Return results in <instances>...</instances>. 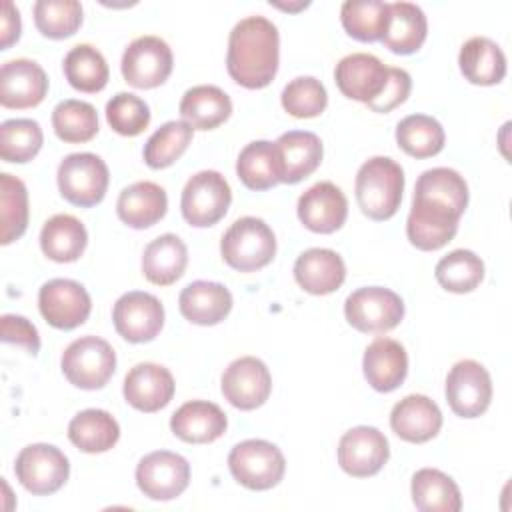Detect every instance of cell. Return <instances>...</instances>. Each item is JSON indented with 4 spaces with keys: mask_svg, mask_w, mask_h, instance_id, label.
Here are the masks:
<instances>
[{
    "mask_svg": "<svg viewBox=\"0 0 512 512\" xmlns=\"http://www.w3.org/2000/svg\"><path fill=\"white\" fill-rule=\"evenodd\" d=\"M280 60V34L272 20L264 16L242 18L228 36L226 68L230 78L248 88H266Z\"/></svg>",
    "mask_w": 512,
    "mask_h": 512,
    "instance_id": "obj_1",
    "label": "cell"
},
{
    "mask_svg": "<svg viewBox=\"0 0 512 512\" xmlns=\"http://www.w3.org/2000/svg\"><path fill=\"white\" fill-rule=\"evenodd\" d=\"M354 190L360 210L370 220H388L402 202L404 170L388 156H374L358 168Z\"/></svg>",
    "mask_w": 512,
    "mask_h": 512,
    "instance_id": "obj_2",
    "label": "cell"
},
{
    "mask_svg": "<svg viewBox=\"0 0 512 512\" xmlns=\"http://www.w3.org/2000/svg\"><path fill=\"white\" fill-rule=\"evenodd\" d=\"M220 254L230 268L256 272L274 260L276 236L262 218L244 216L222 234Z\"/></svg>",
    "mask_w": 512,
    "mask_h": 512,
    "instance_id": "obj_3",
    "label": "cell"
},
{
    "mask_svg": "<svg viewBox=\"0 0 512 512\" xmlns=\"http://www.w3.org/2000/svg\"><path fill=\"white\" fill-rule=\"evenodd\" d=\"M70 384L82 390H98L108 384L116 370L114 348L98 336H80L66 346L60 360Z\"/></svg>",
    "mask_w": 512,
    "mask_h": 512,
    "instance_id": "obj_4",
    "label": "cell"
},
{
    "mask_svg": "<svg viewBox=\"0 0 512 512\" xmlns=\"http://www.w3.org/2000/svg\"><path fill=\"white\" fill-rule=\"evenodd\" d=\"M230 474L248 490H270L284 478L286 460L280 448L268 440L250 438L238 442L228 454Z\"/></svg>",
    "mask_w": 512,
    "mask_h": 512,
    "instance_id": "obj_5",
    "label": "cell"
},
{
    "mask_svg": "<svg viewBox=\"0 0 512 512\" xmlns=\"http://www.w3.org/2000/svg\"><path fill=\"white\" fill-rule=\"evenodd\" d=\"M58 190L74 206L90 208L102 202L108 190V166L92 152L68 154L56 172Z\"/></svg>",
    "mask_w": 512,
    "mask_h": 512,
    "instance_id": "obj_6",
    "label": "cell"
},
{
    "mask_svg": "<svg viewBox=\"0 0 512 512\" xmlns=\"http://www.w3.org/2000/svg\"><path fill=\"white\" fill-rule=\"evenodd\" d=\"M344 316L358 332L384 334L404 318V302L390 288L364 286L346 298Z\"/></svg>",
    "mask_w": 512,
    "mask_h": 512,
    "instance_id": "obj_7",
    "label": "cell"
},
{
    "mask_svg": "<svg viewBox=\"0 0 512 512\" xmlns=\"http://www.w3.org/2000/svg\"><path fill=\"white\" fill-rule=\"evenodd\" d=\"M232 202V190L226 178L216 170H202L186 182L180 198V210L190 226L206 228L220 222Z\"/></svg>",
    "mask_w": 512,
    "mask_h": 512,
    "instance_id": "obj_8",
    "label": "cell"
},
{
    "mask_svg": "<svg viewBox=\"0 0 512 512\" xmlns=\"http://www.w3.org/2000/svg\"><path fill=\"white\" fill-rule=\"evenodd\" d=\"M14 474L34 496H48L66 484L70 462L64 452L52 444H30L16 456Z\"/></svg>",
    "mask_w": 512,
    "mask_h": 512,
    "instance_id": "obj_9",
    "label": "cell"
},
{
    "mask_svg": "<svg viewBox=\"0 0 512 512\" xmlns=\"http://www.w3.org/2000/svg\"><path fill=\"white\" fill-rule=\"evenodd\" d=\"M174 56L160 36H140L122 54V76L134 88H156L172 74Z\"/></svg>",
    "mask_w": 512,
    "mask_h": 512,
    "instance_id": "obj_10",
    "label": "cell"
},
{
    "mask_svg": "<svg viewBox=\"0 0 512 512\" xmlns=\"http://www.w3.org/2000/svg\"><path fill=\"white\" fill-rule=\"evenodd\" d=\"M446 402L460 418H478L492 400V380L488 370L476 360L456 362L446 376Z\"/></svg>",
    "mask_w": 512,
    "mask_h": 512,
    "instance_id": "obj_11",
    "label": "cell"
},
{
    "mask_svg": "<svg viewBox=\"0 0 512 512\" xmlns=\"http://www.w3.org/2000/svg\"><path fill=\"white\" fill-rule=\"evenodd\" d=\"M188 482L190 464L176 452H150L136 466V484L150 500H174L188 488Z\"/></svg>",
    "mask_w": 512,
    "mask_h": 512,
    "instance_id": "obj_12",
    "label": "cell"
},
{
    "mask_svg": "<svg viewBox=\"0 0 512 512\" xmlns=\"http://www.w3.org/2000/svg\"><path fill=\"white\" fill-rule=\"evenodd\" d=\"M38 308L52 328L74 330L88 320L92 300L80 282L54 278L42 284L38 292Z\"/></svg>",
    "mask_w": 512,
    "mask_h": 512,
    "instance_id": "obj_13",
    "label": "cell"
},
{
    "mask_svg": "<svg viewBox=\"0 0 512 512\" xmlns=\"http://www.w3.org/2000/svg\"><path fill=\"white\" fill-rule=\"evenodd\" d=\"M112 320L124 340L132 344L150 342L164 326V306L154 294L132 290L116 300Z\"/></svg>",
    "mask_w": 512,
    "mask_h": 512,
    "instance_id": "obj_14",
    "label": "cell"
},
{
    "mask_svg": "<svg viewBox=\"0 0 512 512\" xmlns=\"http://www.w3.org/2000/svg\"><path fill=\"white\" fill-rule=\"evenodd\" d=\"M224 398L238 410L260 408L272 392L268 366L256 356H242L228 364L220 382Z\"/></svg>",
    "mask_w": 512,
    "mask_h": 512,
    "instance_id": "obj_15",
    "label": "cell"
},
{
    "mask_svg": "<svg viewBox=\"0 0 512 512\" xmlns=\"http://www.w3.org/2000/svg\"><path fill=\"white\" fill-rule=\"evenodd\" d=\"M388 456V440L374 426H356L344 432L338 442V464L354 478L378 474L388 462Z\"/></svg>",
    "mask_w": 512,
    "mask_h": 512,
    "instance_id": "obj_16",
    "label": "cell"
},
{
    "mask_svg": "<svg viewBox=\"0 0 512 512\" xmlns=\"http://www.w3.org/2000/svg\"><path fill=\"white\" fill-rule=\"evenodd\" d=\"M458 220L460 214L448 206L412 198V208L406 220V236L418 250H440L456 236Z\"/></svg>",
    "mask_w": 512,
    "mask_h": 512,
    "instance_id": "obj_17",
    "label": "cell"
},
{
    "mask_svg": "<svg viewBox=\"0 0 512 512\" xmlns=\"http://www.w3.org/2000/svg\"><path fill=\"white\" fill-rule=\"evenodd\" d=\"M46 92L48 76L38 62L28 58H16L2 64L0 104L4 108H34L46 98Z\"/></svg>",
    "mask_w": 512,
    "mask_h": 512,
    "instance_id": "obj_18",
    "label": "cell"
},
{
    "mask_svg": "<svg viewBox=\"0 0 512 512\" xmlns=\"http://www.w3.org/2000/svg\"><path fill=\"white\" fill-rule=\"evenodd\" d=\"M300 222L316 234H332L346 222L348 200L332 182H318L298 198Z\"/></svg>",
    "mask_w": 512,
    "mask_h": 512,
    "instance_id": "obj_19",
    "label": "cell"
},
{
    "mask_svg": "<svg viewBox=\"0 0 512 512\" xmlns=\"http://www.w3.org/2000/svg\"><path fill=\"white\" fill-rule=\"evenodd\" d=\"M388 78V66H384L374 54L354 52L344 56L334 68V80L338 90L350 98L370 104L384 88Z\"/></svg>",
    "mask_w": 512,
    "mask_h": 512,
    "instance_id": "obj_20",
    "label": "cell"
},
{
    "mask_svg": "<svg viewBox=\"0 0 512 512\" xmlns=\"http://www.w3.org/2000/svg\"><path fill=\"white\" fill-rule=\"evenodd\" d=\"M176 390L168 368L154 362H140L124 378V398L140 412H158L168 406Z\"/></svg>",
    "mask_w": 512,
    "mask_h": 512,
    "instance_id": "obj_21",
    "label": "cell"
},
{
    "mask_svg": "<svg viewBox=\"0 0 512 512\" xmlns=\"http://www.w3.org/2000/svg\"><path fill=\"white\" fill-rule=\"evenodd\" d=\"M392 432L412 444L432 440L442 428V412L434 400L424 394H408L394 404L390 412Z\"/></svg>",
    "mask_w": 512,
    "mask_h": 512,
    "instance_id": "obj_22",
    "label": "cell"
},
{
    "mask_svg": "<svg viewBox=\"0 0 512 512\" xmlns=\"http://www.w3.org/2000/svg\"><path fill=\"white\" fill-rule=\"evenodd\" d=\"M362 368L374 390L392 392L408 374V354L398 340L380 336L366 346Z\"/></svg>",
    "mask_w": 512,
    "mask_h": 512,
    "instance_id": "obj_23",
    "label": "cell"
},
{
    "mask_svg": "<svg viewBox=\"0 0 512 512\" xmlns=\"http://www.w3.org/2000/svg\"><path fill=\"white\" fill-rule=\"evenodd\" d=\"M228 426L222 408L208 400H190L182 404L170 418L174 436L188 444H208L218 440Z\"/></svg>",
    "mask_w": 512,
    "mask_h": 512,
    "instance_id": "obj_24",
    "label": "cell"
},
{
    "mask_svg": "<svg viewBox=\"0 0 512 512\" xmlns=\"http://www.w3.org/2000/svg\"><path fill=\"white\" fill-rule=\"evenodd\" d=\"M294 278L308 294L324 296L338 290L346 278V266L330 248H308L294 262Z\"/></svg>",
    "mask_w": 512,
    "mask_h": 512,
    "instance_id": "obj_25",
    "label": "cell"
},
{
    "mask_svg": "<svg viewBox=\"0 0 512 512\" xmlns=\"http://www.w3.org/2000/svg\"><path fill=\"white\" fill-rule=\"evenodd\" d=\"M180 314L198 326H214L232 310V294L220 282L196 280L182 288L178 296Z\"/></svg>",
    "mask_w": 512,
    "mask_h": 512,
    "instance_id": "obj_26",
    "label": "cell"
},
{
    "mask_svg": "<svg viewBox=\"0 0 512 512\" xmlns=\"http://www.w3.org/2000/svg\"><path fill=\"white\" fill-rule=\"evenodd\" d=\"M168 208V196L156 182H134L126 186L116 202L118 218L130 228L144 230L160 222Z\"/></svg>",
    "mask_w": 512,
    "mask_h": 512,
    "instance_id": "obj_27",
    "label": "cell"
},
{
    "mask_svg": "<svg viewBox=\"0 0 512 512\" xmlns=\"http://www.w3.org/2000/svg\"><path fill=\"white\" fill-rule=\"evenodd\" d=\"M282 182L296 184L308 178L322 162V142L314 132L306 130H290L284 132L276 142Z\"/></svg>",
    "mask_w": 512,
    "mask_h": 512,
    "instance_id": "obj_28",
    "label": "cell"
},
{
    "mask_svg": "<svg viewBox=\"0 0 512 512\" xmlns=\"http://www.w3.org/2000/svg\"><path fill=\"white\" fill-rule=\"evenodd\" d=\"M232 114L230 96L212 84L192 86L180 100V116L192 130H214Z\"/></svg>",
    "mask_w": 512,
    "mask_h": 512,
    "instance_id": "obj_29",
    "label": "cell"
},
{
    "mask_svg": "<svg viewBox=\"0 0 512 512\" xmlns=\"http://www.w3.org/2000/svg\"><path fill=\"white\" fill-rule=\"evenodd\" d=\"M458 64L462 76L478 86L498 84L506 76V56L502 48L486 36L466 40L460 48Z\"/></svg>",
    "mask_w": 512,
    "mask_h": 512,
    "instance_id": "obj_30",
    "label": "cell"
},
{
    "mask_svg": "<svg viewBox=\"0 0 512 512\" xmlns=\"http://www.w3.org/2000/svg\"><path fill=\"white\" fill-rule=\"evenodd\" d=\"M188 250L176 234L154 238L142 254V274L156 286L174 284L186 270Z\"/></svg>",
    "mask_w": 512,
    "mask_h": 512,
    "instance_id": "obj_31",
    "label": "cell"
},
{
    "mask_svg": "<svg viewBox=\"0 0 512 512\" xmlns=\"http://www.w3.org/2000/svg\"><path fill=\"white\" fill-rule=\"evenodd\" d=\"M88 244L84 224L72 214H56L48 218L40 230V248L46 258L66 264L78 260Z\"/></svg>",
    "mask_w": 512,
    "mask_h": 512,
    "instance_id": "obj_32",
    "label": "cell"
},
{
    "mask_svg": "<svg viewBox=\"0 0 512 512\" xmlns=\"http://www.w3.org/2000/svg\"><path fill=\"white\" fill-rule=\"evenodd\" d=\"M428 34V22L420 6L412 2H392L388 26L382 44L394 54H414L420 50Z\"/></svg>",
    "mask_w": 512,
    "mask_h": 512,
    "instance_id": "obj_33",
    "label": "cell"
},
{
    "mask_svg": "<svg viewBox=\"0 0 512 512\" xmlns=\"http://www.w3.org/2000/svg\"><path fill=\"white\" fill-rule=\"evenodd\" d=\"M236 174L250 190H268L282 182L276 144L268 140H254L246 144L238 154Z\"/></svg>",
    "mask_w": 512,
    "mask_h": 512,
    "instance_id": "obj_34",
    "label": "cell"
},
{
    "mask_svg": "<svg viewBox=\"0 0 512 512\" xmlns=\"http://www.w3.org/2000/svg\"><path fill=\"white\" fill-rule=\"evenodd\" d=\"M70 442L88 454L108 452L120 438V426L116 418L100 408H88L78 412L68 424Z\"/></svg>",
    "mask_w": 512,
    "mask_h": 512,
    "instance_id": "obj_35",
    "label": "cell"
},
{
    "mask_svg": "<svg viewBox=\"0 0 512 512\" xmlns=\"http://www.w3.org/2000/svg\"><path fill=\"white\" fill-rule=\"evenodd\" d=\"M412 502L420 512H458L462 496L456 482L436 468H422L412 476Z\"/></svg>",
    "mask_w": 512,
    "mask_h": 512,
    "instance_id": "obj_36",
    "label": "cell"
},
{
    "mask_svg": "<svg viewBox=\"0 0 512 512\" xmlns=\"http://www.w3.org/2000/svg\"><path fill=\"white\" fill-rule=\"evenodd\" d=\"M414 198L448 206L462 216L468 206V184L464 176H460L452 168H430L418 176L414 186Z\"/></svg>",
    "mask_w": 512,
    "mask_h": 512,
    "instance_id": "obj_37",
    "label": "cell"
},
{
    "mask_svg": "<svg viewBox=\"0 0 512 512\" xmlns=\"http://www.w3.org/2000/svg\"><path fill=\"white\" fill-rule=\"evenodd\" d=\"M64 76L68 84L86 94H96L108 84V64L100 50L90 44H78L64 56Z\"/></svg>",
    "mask_w": 512,
    "mask_h": 512,
    "instance_id": "obj_38",
    "label": "cell"
},
{
    "mask_svg": "<svg viewBox=\"0 0 512 512\" xmlns=\"http://www.w3.org/2000/svg\"><path fill=\"white\" fill-rule=\"evenodd\" d=\"M390 16V4L382 0H346L340 22L348 36L360 42L382 40Z\"/></svg>",
    "mask_w": 512,
    "mask_h": 512,
    "instance_id": "obj_39",
    "label": "cell"
},
{
    "mask_svg": "<svg viewBox=\"0 0 512 512\" xmlns=\"http://www.w3.org/2000/svg\"><path fill=\"white\" fill-rule=\"evenodd\" d=\"M444 140L446 134L442 124L426 114H410L396 126L398 146L414 158L436 156L444 148Z\"/></svg>",
    "mask_w": 512,
    "mask_h": 512,
    "instance_id": "obj_40",
    "label": "cell"
},
{
    "mask_svg": "<svg viewBox=\"0 0 512 512\" xmlns=\"http://www.w3.org/2000/svg\"><path fill=\"white\" fill-rule=\"evenodd\" d=\"M52 128L62 142L82 144L98 134V114L90 102L62 100L52 110Z\"/></svg>",
    "mask_w": 512,
    "mask_h": 512,
    "instance_id": "obj_41",
    "label": "cell"
},
{
    "mask_svg": "<svg viewBox=\"0 0 512 512\" xmlns=\"http://www.w3.org/2000/svg\"><path fill=\"white\" fill-rule=\"evenodd\" d=\"M434 276L448 292H472L484 278V262L472 250L458 248L438 260Z\"/></svg>",
    "mask_w": 512,
    "mask_h": 512,
    "instance_id": "obj_42",
    "label": "cell"
},
{
    "mask_svg": "<svg viewBox=\"0 0 512 512\" xmlns=\"http://www.w3.org/2000/svg\"><path fill=\"white\" fill-rule=\"evenodd\" d=\"M0 218H2L0 242L4 246L18 240L26 232L28 190L20 178L8 172L0 174Z\"/></svg>",
    "mask_w": 512,
    "mask_h": 512,
    "instance_id": "obj_43",
    "label": "cell"
},
{
    "mask_svg": "<svg viewBox=\"0 0 512 512\" xmlns=\"http://www.w3.org/2000/svg\"><path fill=\"white\" fill-rule=\"evenodd\" d=\"M192 126L184 120H170L162 124L144 144V162L154 168H168L172 166L192 142Z\"/></svg>",
    "mask_w": 512,
    "mask_h": 512,
    "instance_id": "obj_44",
    "label": "cell"
},
{
    "mask_svg": "<svg viewBox=\"0 0 512 512\" xmlns=\"http://www.w3.org/2000/svg\"><path fill=\"white\" fill-rule=\"evenodd\" d=\"M42 142V128L32 118H12L0 126V156L4 162H30L40 152Z\"/></svg>",
    "mask_w": 512,
    "mask_h": 512,
    "instance_id": "obj_45",
    "label": "cell"
},
{
    "mask_svg": "<svg viewBox=\"0 0 512 512\" xmlns=\"http://www.w3.org/2000/svg\"><path fill=\"white\" fill-rule=\"evenodd\" d=\"M34 24L46 38H68L82 24V4L76 0H38L34 4Z\"/></svg>",
    "mask_w": 512,
    "mask_h": 512,
    "instance_id": "obj_46",
    "label": "cell"
},
{
    "mask_svg": "<svg viewBox=\"0 0 512 512\" xmlns=\"http://www.w3.org/2000/svg\"><path fill=\"white\" fill-rule=\"evenodd\" d=\"M282 108L294 118L320 116L328 104L324 84L314 76H298L282 90Z\"/></svg>",
    "mask_w": 512,
    "mask_h": 512,
    "instance_id": "obj_47",
    "label": "cell"
},
{
    "mask_svg": "<svg viewBox=\"0 0 512 512\" xmlns=\"http://www.w3.org/2000/svg\"><path fill=\"white\" fill-rule=\"evenodd\" d=\"M106 120L120 136H138L150 124V108L136 94L118 92L106 104Z\"/></svg>",
    "mask_w": 512,
    "mask_h": 512,
    "instance_id": "obj_48",
    "label": "cell"
},
{
    "mask_svg": "<svg viewBox=\"0 0 512 512\" xmlns=\"http://www.w3.org/2000/svg\"><path fill=\"white\" fill-rule=\"evenodd\" d=\"M410 88H412V78H410V74L406 70H402V68H388V78H386V84H384L382 92L370 104H366V106L372 112L386 114V112L394 110L396 106H400L408 98Z\"/></svg>",
    "mask_w": 512,
    "mask_h": 512,
    "instance_id": "obj_49",
    "label": "cell"
},
{
    "mask_svg": "<svg viewBox=\"0 0 512 512\" xmlns=\"http://www.w3.org/2000/svg\"><path fill=\"white\" fill-rule=\"evenodd\" d=\"M2 340L6 344L24 346L32 356L40 350V336L36 326L18 314H4L2 316Z\"/></svg>",
    "mask_w": 512,
    "mask_h": 512,
    "instance_id": "obj_50",
    "label": "cell"
},
{
    "mask_svg": "<svg viewBox=\"0 0 512 512\" xmlns=\"http://www.w3.org/2000/svg\"><path fill=\"white\" fill-rule=\"evenodd\" d=\"M20 30H22V24H20L18 8L10 0L2 2V32H0L2 40H0V50H8L14 42H18Z\"/></svg>",
    "mask_w": 512,
    "mask_h": 512,
    "instance_id": "obj_51",
    "label": "cell"
}]
</instances>
